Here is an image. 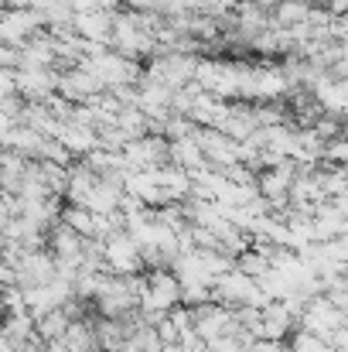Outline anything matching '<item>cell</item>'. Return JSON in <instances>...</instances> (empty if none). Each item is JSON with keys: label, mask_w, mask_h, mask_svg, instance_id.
<instances>
[{"label": "cell", "mask_w": 348, "mask_h": 352, "mask_svg": "<svg viewBox=\"0 0 348 352\" xmlns=\"http://www.w3.org/2000/svg\"><path fill=\"white\" fill-rule=\"evenodd\" d=\"M198 62L202 55H188V52H164V55H154L150 65H147V79H157L171 89H181L188 82H195L198 76Z\"/></svg>", "instance_id": "cell-1"}, {"label": "cell", "mask_w": 348, "mask_h": 352, "mask_svg": "<svg viewBox=\"0 0 348 352\" xmlns=\"http://www.w3.org/2000/svg\"><path fill=\"white\" fill-rule=\"evenodd\" d=\"M110 45H113L116 52H123L126 58H137V62L154 58V52H157V38L147 34V31L137 24L133 10H119V14H116L113 41H110Z\"/></svg>", "instance_id": "cell-2"}, {"label": "cell", "mask_w": 348, "mask_h": 352, "mask_svg": "<svg viewBox=\"0 0 348 352\" xmlns=\"http://www.w3.org/2000/svg\"><path fill=\"white\" fill-rule=\"evenodd\" d=\"M174 305H181V277L171 267H154L147 270V294L140 301V311H157L167 315Z\"/></svg>", "instance_id": "cell-3"}, {"label": "cell", "mask_w": 348, "mask_h": 352, "mask_svg": "<svg viewBox=\"0 0 348 352\" xmlns=\"http://www.w3.org/2000/svg\"><path fill=\"white\" fill-rule=\"evenodd\" d=\"M45 28H48L45 24V14H38L34 7H7L3 10V21H0V41L24 48Z\"/></svg>", "instance_id": "cell-4"}, {"label": "cell", "mask_w": 348, "mask_h": 352, "mask_svg": "<svg viewBox=\"0 0 348 352\" xmlns=\"http://www.w3.org/2000/svg\"><path fill=\"white\" fill-rule=\"evenodd\" d=\"M123 154H126L130 171H154V168L171 161V140L164 133H147V137L130 140L123 147Z\"/></svg>", "instance_id": "cell-5"}, {"label": "cell", "mask_w": 348, "mask_h": 352, "mask_svg": "<svg viewBox=\"0 0 348 352\" xmlns=\"http://www.w3.org/2000/svg\"><path fill=\"white\" fill-rule=\"evenodd\" d=\"M345 322H348L345 311H342L328 294H314V298H311V305H308V311H304V318H301V329H311V332H318V336L332 339Z\"/></svg>", "instance_id": "cell-6"}, {"label": "cell", "mask_w": 348, "mask_h": 352, "mask_svg": "<svg viewBox=\"0 0 348 352\" xmlns=\"http://www.w3.org/2000/svg\"><path fill=\"white\" fill-rule=\"evenodd\" d=\"M106 263H110L113 274H143L147 270L143 253H140V243L126 230L106 239Z\"/></svg>", "instance_id": "cell-7"}, {"label": "cell", "mask_w": 348, "mask_h": 352, "mask_svg": "<svg viewBox=\"0 0 348 352\" xmlns=\"http://www.w3.org/2000/svg\"><path fill=\"white\" fill-rule=\"evenodd\" d=\"M195 140L202 144L209 164L219 168V171L239 161V140H232L229 133H222L219 126H198V130H195Z\"/></svg>", "instance_id": "cell-8"}, {"label": "cell", "mask_w": 348, "mask_h": 352, "mask_svg": "<svg viewBox=\"0 0 348 352\" xmlns=\"http://www.w3.org/2000/svg\"><path fill=\"white\" fill-rule=\"evenodd\" d=\"M86 239H89V236L76 233L69 223H55V226L48 230V250H51L58 260L82 267V256H86Z\"/></svg>", "instance_id": "cell-9"}, {"label": "cell", "mask_w": 348, "mask_h": 352, "mask_svg": "<svg viewBox=\"0 0 348 352\" xmlns=\"http://www.w3.org/2000/svg\"><path fill=\"white\" fill-rule=\"evenodd\" d=\"M58 140H62L76 157H89V154L100 147V126H89V123H79V120H65Z\"/></svg>", "instance_id": "cell-10"}, {"label": "cell", "mask_w": 348, "mask_h": 352, "mask_svg": "<svg viewBox=\"0 0 348 352\" xmlns=\"http://www.w3.org/2000/svg\"><path fill=\"white\" fill-rule=\"evenodd\" d=\"M113 24H116L113 10H89V14H76V31H79L86 41H103V45H110V41H113Z\"/></svg>", "instance_id": "cell-11"}, {"label": "cell", "mask_w": 348, "mask_h": 352, "mask_svg": "<svg viewBox=\"0 0 348 352\" xmlns=\"http://www.w3.org/2000/svg\"><path fill=\"white\" fill-rule=\"evenodd\" d=\"M301 329V322L287 311L283 301H270L263 308V339H290Z\"/></svg>", "instance_id": "cell-12"}, {"label": "cell", "mask_w": 348, "mask_h": 352, "mask_svg": "<svg viewBox=\"0 0 348 352\" xmlns=\"http://www.w3.org/2000/svg\"><path fill=\"white\" fill-rule=\"evenodd\" d=\"M100 178H103V175H100L86 157H76V164L69 168V192H65V199L82 206V202H86V195L96 188V182H100Z\"/></svg>", "instance_id": "cell-13"}, {"label": "cell", "mask_w": 348, "mask_h": 352, "mask_svg": "<svg viewBox=\"0 0 348 352\" xmlns=\"http://www.w3.org/2000/svg\"><path fill=\"white\" fill-rule=\"evenodd\" d=\"M171 164L195 175V171L209 168V157H205V151L195 137H181V140H171Z\"/></svg>", "instance_id": "cell-14"}, {"label": "cell", "mask_w": 348, "mask_h": 352, "mask_svg": "<svg viewBox=\"0 0 348 352\" xmlns=\"http://www.w3.org/2000/svg\"><path fill=\"white\" fill-rule=\"evenodd\" d=\"M34 318H38V339H41V342L65 339V332H69V325H72V318H69L65 308H51V311L34 315Z\"/></svg>", "instance_id": "cell-15"}, {"label": "cell", "mask_w": 348, "mask_h": 352, "mask_svg": "<svg viewBox=\"0 0 348 352\" xmlns=\"http://www.w3.org/2000/svg\"><path fill=\"white\" fill-rule=\"evenodd\" d=\"M311 14V0H280L273 10V28H294L304 24Z\"/></svg>", "instance_id": "cell-16"}, {"label": "cell", "mask_w": 348, "mask_h": 352, "mask_svg": "<svg viewBox=\"0 0 348 352\" xmlns=\"http://www.w3.org/2000/svg\"><path fill=\"white\" fill-rule=\"evenodd\" d=\"M62 223H69L76 233L82 236H96V212L89 206H79V202H69L62 209Z\"/></svg>", "instance_id": "cell-17"}, {"label": "cell", "mask_w": 348, "mask_h": 352, "mask_svg": "<svg viewBox=\"0 0 348 352\" xmlns=\"http://www.w3.org/2000/svg\"><path fill=\"white\" fill-rule=\"evenodd\" d=\"M24 171H27V157L17 151H3V171H0L3 192H17L24 182Z\"/></svg>", "instance_id": "cell-18"}, {"label": "cell", "mask_w": 348, "mask_h": 352, "mask_svg": "<svg viewBox=\"0 0 348 352\" xmlns=\"http://www.w3.org/2000/svg\"><path fill=\"white\" fill-rule=\"evenodd\" d=\"M150 123H154V120L147 117L137 103H133V107H123V110H119V117H116V126H119V130H126V133H130V140L147 137V133H150Z\"/></svg>", "instance_id": "cell-19"}, {"label": "cell", "mask_w": 348, "mask_h": 352, "mask_svg": "<svg viewBox=\"0 0 348 352\" xmlns=\"http://www.w3.org/2000/svg\"><path fill=\"white\" fill-rule=\"evenodd\" d=\"M235 267L242 270V274H249L253 280H263L270 270H273V263H270V256L263 253V250H256V246H249L239 260H235Z\"/></svg>", "instance_id": "cell-20"}, {"label": "cell", "mask_w": 348, "mask_h": 352, "mask_svg": "<svg viewBox=\"0 0 348 352\" xmlns=\"http://www.w3.org/2000/svg\"><path fill=\"white\" fill-rule=\"evenodd\" d=\"M290 352H338V349L332 346V339H325V336H318L311 329H297L290 336Z\"/></svg>", "instance_id": "cell-21"}, {"label": "cell", "mask_w": 348, "mask_h": 352, "mask_svg": "<svg viewBox=\"0 0 348 352\" xmlns=\"http://www.w3.org/2000/svg\"><path fill=\"white\" fill-rule=\"evenodd\" d=\"M205 301H212V284H205V280L181 284V305H188V308H198V305H205Z\"/></svg>", "instance_id": "cell-22"}, {"label": "cell", "mask_w": 348, "mask_h": 352, "mask_svg": "<svg viewBox=\"0 0 348 352\" xmlns=\"http://www.w3.org/2000/svg\"><path fill=\"white\" fill-rule=\"evenodd\" d=\"M21 62H24V48H17V45H0V65H3V69H21Z\"/></svg>", "instance_id": "cell-23"}, {"label": "cell", "mask_w": 348, "mask_h": 352, "mask_svg": "<svg viewBox=\"0 0 348 352\" xmlns=\"http://www.w3.org/2000/svg\"><path fill=\"white\" fill-rule=\"evenodd\" d=\"M157 332H161V339H164V346H171V342H181V329L174 325V318H171V311L157 322Z\"/></svg>", "instance_id": "cell-24"}, {"label": "cell", "mask_w": 348, "mask_h": 352, "mask_svg": "<svg viewBox=\"0 0 348 352\" xmlns=\"http://www.w3.org/2000/svg\"><path fill=\"white\" fill-rule=\"evenodd\" d=\"M256 352H290V339H256Z\"/></svg>", "instance_id": "cell-25"}, {"label": "cell", "mask_w": 348, "mask_h": 352, "mask_svg": "<svg viewBox=\"0 0 348 352\" xmlns=\"http://www.w3.org/2000/svg\"><path fill=\"white\" fill-rule=\"evenodd\" d=\"M332 346H335L338 352H348V322L335 332V336H332Z\"/></svg>", "instance_id": "cell-26"}, {"label": "cell", "mask_w": 348, "mask_h": 352, "mask_svg": "<svg viewBox=\"0 0 348 352\" xmlns=\"http://www.w3.org/2000/svg\"><path fill=\"white\" fill-rule=\"evenodd\" d=\"M328 10H332L335 17H345L348 14V0H328Z\"/></svg>", "instance_id": "cell-27"}, {"label": "cell", "mask_w": 348, "mask_h": 352, "mask_svg": "<svg viewBox=\"0 0 348 352\" xmlns=\"http://www.w3.org/2000/svg\"><path fill=\"white\" fill-rule=\"evenodd\" d=\"M3 7H31V0H3Z\"/></svg>", "instance_id": "cell-28"}, {"label": "cell", "mask_w": 348, "mask_h": 352, "mask_svg": "<svg viewBox=\"0 0 348 352\" xmlns=\"http://www.w3.org/2000/svg\"><path fill=\"white\" fill-rule=\"evenodd\" d=\"M311 7H328V0H311Z\"/></svg>", "instance_id": "cell-29"}, {"label": "cell", "mask_w": 348, "mask_h": 352, "mask_svg": "<svg viewBox=\"0 0 348 352\" xmlns=\"http://www.w3.org/2000/svg\"><path fill=\"white\" fill-rule=\"evenodd\" d=\"M345 17H348V14H345Z\"/></svg>", "instance_id": "cell-30"}]
</instances>
